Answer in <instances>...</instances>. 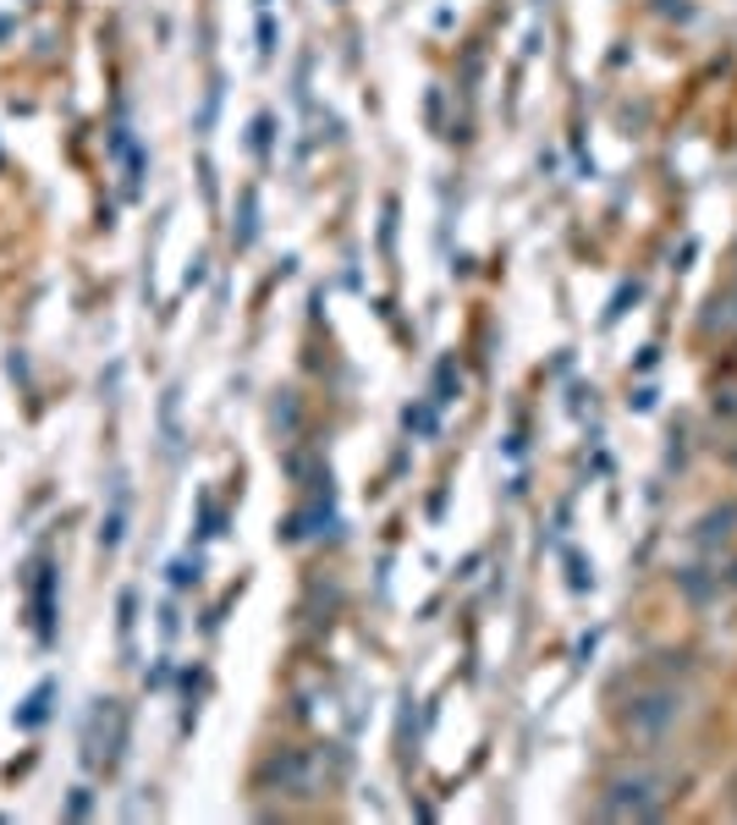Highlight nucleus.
<instances>
[{"mask_svg": "<svg viewBox=\"0 0 737 825\" xmlns=\"http://www.w3.org/2000/svg\"><path fill=\"white\" fill-rule=\"evenodd\" d=\"M661 809H666V776H655V771H627L600 798L606 820H655Z\"/></svg>", "mask_w": 737, "mask_h": 825, "instance_id": "1", "label": "nucleus"}, {"mask_svg": "<svg viewBox=\"0 0 737 825\" xmlns=\"http://www.w3.org/2000/svg\"><path fill=\"white\" fill-rule=\"evenodd\" d=\"M677 715H683V699H677L672 688H649V694L633 699L627 726H633L638 737H666V732L677 726Z\"/></svg>", "mask_w": 737, "mask_h": 825, "instance_id": "2", "label": "nucleus"}, {"mask_svg": "<svg viewBox=\"0 0 737 825\" xmlns=\"http://www.w3.org/2000/svg\"><path fill=\"white\" fill-rule=\"evenodd\" d=\"M732 523H737V507H721V512H710V518H704V529H699V545H715V540H726V534H732Z\"/></svg>", "mask_w": 737, "mask_h": 825, "instance_id": "3", "label": "nucleus"}]
</instances>
